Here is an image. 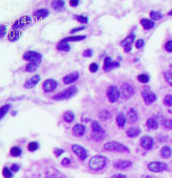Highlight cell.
<instances>
[{
	"instance_id": "obj_1",
	"label": "cell",
	"mask_w": 172,
	"mask_h": 178,
	"mask_svg": "<svg viewBox=\"0 0 172 178\" xmlns=\"http://www.w3.org/2000/svg\"><path fill=\"white\" fill-rule=\"evenodd\" d=\"M78 89L77 88V87L75 85H72L69 87L68 88H66L64 90L61 91L57 94H56L55 95L52 96V99L57 101L63 100H67L71 99L73 96H74L76 94L78 93Z\"/></svg>"
},
{
	"instance_id": "obj_2",
	"label": "cell",
	"mask_w": 172,
	"mask_h": 178,
	"mask_svg": "<svg viewBox=\"0 0 172 178\" xmlns=\"http://www.w3.org/2000/svg\"><path fill=\"white\" fill-rule=\"evenodd\" d=\"M107 165V159L103 155H96L89 161L90 168L95 171L103 169Z\"/></svg>"
},
{
	"instance_id": "obj_3",
	"label": "cell",
	"mask_w": 172,
	"mask_h": 178,
	"mask_svg": "<svg viewBox=\"0 0 172 178\" xmlns=\"http://www.w3.org/2000/svg\"><path fill=\"white\" fill-rule=\"evenodd\" d=\"M104 149L107 151L119 152V153H130L128 147L117 142H108L104 145Z\"/></svg>"
},
{
	"instance_id": "obj_4",
	"label": "cell",
	"mask_w": 172,
	"mask_h": 178,
	"mask_svg": "<svg viewBox=\"0 0 172 178\" xmlns=\"http://www.w3.org/2000/svg\"><path fill=\"white\" fill-rule=\"evenodd\" d=\"M106 96L108 100L111 103L117 102L121 96V92L117 86L111 85L108 88L106 91Z\"/></svg>"
},
{
	"instance_id": "obj_5",
	"label": "cell",
	"mask_w": 172,
	"mask_h": 178,
	"mask_svg": "<svg viewBox=\"0 0 172 178\" xmlns=\"http://www.w3.org/2000/svg\"><path fill=\"white\" fill-rule=\"evenodd\" d=\"M141 96L144 100V102L147 105L152 104L154 102H155L156 100V94L153 92L152 90H150L149 88H144L141 92Z\"/></svg>"
},
{
	"instance_id": "obj_6",
	"label": "cell",
	"mask_w": 172,
	"mask_h": 178,
	"mask_svg": "<svg viewBox=\"0 0 172 178\" xmlns=\"http://www.w3.org/2000/svg\"><path fill=\"white\" fill-rule=\"evenodd\" d=\"M32 22L31 17L29 16H25L23 17H21L19 19L16 20L14 23L12 24V29L14 30H19L20 29H22L23 28L29 25Z\"/></svg>"
},
{
	"instance_id": "obj_7",
	"label": "cell",
	"mask_w": 172,
	"mask_h": 178,
	"mask_svg": "<svg viewBox=\"0 0 172 178\" xmlns=\"http://www.w3.org/2000/svg\"><path fill=\"white\" fill-rule=\"evenodd\" d=\"M121 96L124 99H129L135 93V89L134 87L127 83H123L121 86Z\"/></svg>"
},
{
	"instance_id": "obj_8",
	"label": "cell",
	"mask_w": 172,
	"mask_h": 178,
	"mask_svg": "<svg viewBox=\"0 0 172 178\" xmlns=\"http://www.w3.org/2000/svg\"><path fill=\"white\" fill-rule=\"evenodd\" d=\"M150 170L155 173H160L167 169V165L163 162H152L148 165Z\"/></svg>"
},
{
	"instance_id": "obj_9",
	"label": "cell",
	"mask_w": 172,
	"mask_h": 178,
	"mask_svg": "<svg viewBox=\"0 0 172 178\" xmlns=\"http://www.w3.org/2000/svg\"><path fill=\"white\" fill-rule=\"evenodd\" d=\"M119 67H120V64L117 61H112V58L111 57H106L105 58L103 69L106 72H108Z\"/></svg>"
},
{
	"instance_id": "obj_10",
	"label": "cell",
	"mask_w": 172,
	"mask_h": 178,
	"mask_svg": "<svg viewBox=\"0 0 172 178\" xmlns=\"http://www.w3.org/2000/svg\"><path fill=\"white\" fill-rule=\"evenodd\" d=\"M58 86V83L57 81H56L54 79H48L43 83V89L44 90L45 92L50 93L53 92L57 88Z\"/></svg>"
},
{
	"instance_id": "obj_11",
	"label": "cell",
	"mask_w": 172,
	"mask_h": 178,
	"mask_svg": "<svg viewBox=\"0 0 172 178\" xmlns=\"http://www.w3.org/2000/svg\"><path fill=\"white\" fill-rule=\"evenodd\" d=\"M42 54L38 53L37 52L35 51H27L24 53L23 55V58L24 60L30 62L33 61H41L42 60Z\"/></svg>"
},
{
	"instance_id": "obj_12",
	"label": "cell",
	"mask_w": 172,
	"mask_h": 178,
	"mask_svg": "<svg viewBox=\"0 0 172 178\" xmlns=\"http://www.w3.org/2000/svg\"><path fill=\"white\" fill-rule=\"evenodd\" d=\"M72 150L81 160H85L87 158V151L83 146L79 145H72Z\"/></svg>"
},
{
	"instance_id": "obj_13",
	"label": "cell",
	"mask_w": 172,
	"mask_h": 178,
	"mask_svg": "<svg viewBox=\"0 0 172 178\" xmlns=\"http://www.w3.org/2000/svg\"><path fill=\"white\" fill-rule=\"evenodd\" d=\"M41 81V76L38 74L34 75L24 83L23 87L26 89H32L34 88Z\"/></svg>"
},
{
	"instance_id": "obj_14",
	"label": "cell",
	"mask_w": 172,
	"mask_h": 178,
	"mask_svg": "<svg viewBox=\"0 0 172 178\" xmlns=\"http://www.w3.org/2000/svg\"><path fill=\"white\" fill-rule=\"evenodd\" d=\"M132 162L129 160H116L113 163V166L115 169L119 170H124L129 168L132 166Z\"/></svg>"
},
{
	"instance_id": "obj_15",
	"label": "cell",
	"mask_w": 172,
	"mask_h": 178,
	"mask_svg": "<svg viewBox=\"0 0 172 178\" xmlns=\"http://www.w3.org/2000/svg\"><path fill=\"white\" fill-rule=\"evenodd\" d=\"M140 145H141L143 148L147 150H150L153 147L154 140L152 138H151L150 136H143L141 140H140Z\"/></svg>"
},
{
	"instance_id": "obj_16",
	"label": "cell",
	"mask_w": 172,
	"mask_h": 178,
	"mask_svg": "<svg viewBox=\"0 0 172 178\" xmlns=\"http://www.w3.org/2000/svg\"><path fill=\"white\" fill-rule=\"evenodd\" d=\"M80 77V74L78 72H73L71 73H69V74L66 75L62 79L63 83L65 85H69L71 83L78 81Z\"/></svg>"
},
{
	"instance_id": "obj_17",
	"label": "cell",
	"mask_w": 172,
	"mask_h": 178,
	"mask_svg": "<svg viewBox=\"0 0 172 178\" xmlns=\"http://www.w3.org/2000/svg\"><path fill=\"white\" fill-rule=\"evenodd\" d=\"M72 133L76 137H81L86 133V127L82 124H76L72 129Z\"/></svg>"
},
{
	"instance_id": "obj_18",
	"label": "cell",
	"mask_w": 172,
	"mask_h": 178,
	"mask_svg": "<svg viewBox=\"0 0 172 178\" xmlns=\"http://www.w3.org/2000/svg\"><path fill=\"white\" fill-rule=\"evenodd\" d=\"M50 15V12L46 8H41L37 10L33 13V16L37 20H41L45 19Z\"/></svg>"
},
{
	"instance_id": "obj_19",
	"label": "cell",
	"mask_w": 172,
	"mask_h": 178,
	"mask_svg": "<svg viewBox=\"0 0 172 178\" xmlns=\"http://www.w3.org/2000/svg\"><path fill=\"white\" fill-rule=\"evenodd\" d=\"M52 8H53L55 11L61 12L65 9V2L61 1V0H57V1H53L52 2Z\"/></svg>"
},
{
	"instance_id": "obj_20",
	"label": "cell",
	"mask_w": 172,
	"mask_h": 178,
	"mask_svg": "<svg viewBox=\"0 0 172 178\" xmlns=\"http://www.w3.org/2000/svg\"><path fill=\"white\" fill-rule=\"evenodd\" d=\"M127 119L129 123H134L138 120L139 115L135 109L132 108L128 111L127 114Z\"/></svg>"
},
{
	"instance_id": "obj_21",
	"label": "cell",
	"mask_w": 172,
	"mask_h": 178,
	"mask_svg": "<svg viewBox=\"0 0 172 178\" xmlns=\"http://www.w3.org/2000/svg\"><path fill=\"white\" fill-rule=\"evenodd\" d=\"M135 38L136 37L134 34H129L127 37H125L124 39H123L121 41L120 45L124 48L125 46H129V45H132L134 41L135 40Z\"/></svg>"
},
{
	"instance_id": "obj_22",
	"label": "cell",
	"mask_w": 172,
	"mask_h": 178,
	"mask_svg": "<svg viewBox=\"0 0 172 178\" xmlns=\"http://www.w3.org/2000/svg\"><path fill=\"white\" fill-rule=\"evenodd\" d=\"M41 62V61H37L29 63V64L26 65V71L27 72H34L37 71L38 67H39Z\"/></svg>"
},
{
	"instance_id": "obj_23",
	"label": "cell",
	"mask_w": 172,
	"mask_h": 178,
	"mask_svg": "<svg viewBox=\"0 0 172 178\" xmlns=\"http://www.w3.org/2000/svg\"><path fill=\"white\" fill-rule=\"evenodd\" d=\"M116 123H117V126L120 128H123L125 125L126 123V117L123 112H120L117 114L116 117Z\"/></svg>"
},
{
	"instance_id": "obj_24",
	"label": "cell",
	"mask_w": 172,
	"mask_h": 178,
	"mask_svg": "<svg viewBox=\"0 0 172 178\" xmlns=\"http://www.w3.org/2000/svg\"><path fill=\"white\" fill-rule=\"evenodd\" d=\"M86 38V35H78V36H70L66 37L65 39H62L61 41L63 42H76V41H80L85 40Z\"/></svg>"
},
{
	"instance_id": "obj_25",
	"label": "cell",
	"mask_w": 172,
	"mask_h": 178,
	"mask_svg": "<svg viewBox=\"0 0 172 178\" xmlns=\"http://www.w3.org/2000/svg\"><path fill=\"white\" fill-rule=\"evenodd\" d=\"M106 131L104 130H102L100 132H96V133H93V132H92L91 136H92V138L95 141L101 142L104 140L105 138H106Z\"/></svg>"
},
{
	"instance_id": "obj_26",
	"label": "cell",
	"mask_w": 172,
	"mask_h": 178,
	"mask_svg": "<svg viewBox=\"0 0 172 178\" xmlns=\"http://www.w3.org/2000/svg\"><path fill=\"white\" fill-rule=\"evenodd\" d=\"M140 23L141 24V26L143 27V28L145 30H150L154 28L155 23L153 22L152 20H150L148 19H142L140 22Z\"/></svg>"
},
{
	"instance_id": "obj_27",
	"label": "cell",
	"mask_w": 172,
	"mask_h": 178,
	"mask_svg": "<svg viewBox=\"0 0 172 178\" xmlns=\"http://www.w3.org/2000/svg\"><path fill=\"white\" fill-rule=\"evenodd\" d=\"M63 119L67 123H71L75 119V114L72 111H66L63 114Z\"/></svg>"
},
{
	"instance_id": "obj_28",
	"label": "cell",
	"mask_w": 172,
	"mask_h": 178,
	"mask_svg": "<svg viewBox=\"0 0 172 178\" xmlns=\"http://www.w3.org/2000/svg\"><path fill=\"white\" fill-rule=\"evenodd\" d=\"M141 130H140L139 128H136V127H132V128H130L128 130L126 131V134L130 138H135L136 137V136L139 135V134H141Z\"/></svg>"
},
{
	"instance_id": "obj_29",
	"label": "cell",
	"mask_w": 172,
	"mask_h": 178,
	"mask_svg": "<svg viewBox=\"0 0 172 178\" xmlns=\"http://www.w3.org/2000/svg\"><path fill=\"white\" fill-rule=\"evenodd\" d=\"M57 49L59 51L61 52H69L71 50V47L67 42H63L61 41L57 45Z\"/></svg>"
},
{
	"instance_id": "obj_30",
	"label": "cell",
	"mask_w": 172,
	"mask_h": 178,
	"mask_svg": "<svg viewBox=\"0 0 172 178\" xmlns=\"http://www.w3.org/2000/svg\"><path fill=\"white\" fill-rule=\"evenodd\" d=\"M147 127L150 130H157L159 127V123L154 118H150L146 122Z\"/></svg>"
},
{
	"instance_id": "obj_31",
	"label": "cell",
	"mask_w": 172,
	"mask_h": 178,
	"mask_svg": "<svg viewBox=\"0 0 172 178\" xmlns=\"http://www.w3.org/2000/svg\"><path fill=\"white\" fill-rule=\"evenodd\" d=\"M20 33L19 30H12L10 31L8 37V39L11 41V42H14V41H16L19 39V38L20 37Z\"/></svg>"
},
{
	"instance_id": "obj_32",
	"label": "cell",
	"mask_w": 172,
	"mask_h": 178,
	"mask_svg": "<svg viewBox=\"0 0 172 178\" xmlns=\"http://www.w3.org/2000/svg\"><path fill=\"white\" fill-rule=\"evenodd\" d=\"M172 154V151L169 146H163L160 150V155L163 158H169Z\"/></svg>"
},
{
	"instance_id": "obj_33",
	"label": "cell",
	"mask_w": 172,
	"mask_h": 178,
	"mask_svg": "<svg viewBox=\"0 0 172 178\" xmlns=\"http://www.w3.org/2000/svg\"><path fill=\"white\" fill-rule=\"evenodd\" d=\"M91 130H92V132H93V133H96V132H100L104 130V129L101 127L100 124L97 120H94L91 123Z\"/></svg>"
},
{
	"instance_id": "obj_34",
	"label": "cell",
	"mask_w": 172,
	"mask_h": 178,
	"mask_svg": "<svg viewBox=\"0 0 172 178\" xmlns=\"http://www.w3.org/2000/svg\"><path fill=\"white\" fill-rule=\"evenodd\" d=\"M22 153V151L19 146H13V147L11 148L10 149V155H11L12 157H19Z\"/></svg>"
},
{
	"instance_id": "obj_35",
	"label": "cell",
	"mask_w": 172,
	"mask_h": 178,
	"mask_svg": "<svg viewBox=\"0 0 172 178\" xmlns=\"http://www.w3.org/2000/svg\"><path fill=\"white\" fill-rule=\"evenodd\" d=\"M10 106L11 105L10 104H6L1 107V109H0V119H2L6 116V114L8 112Z\"/></svg>"
},
{
	"instance_id": "obj_36",
	"label": "cell",
	"mask_w": 172,
	"mask_h": 178,
	"mask_svg": "<svg viewBox=\"0 0 172 178\" xmlns=\"http://www.w3.org/2000/svg\"><path fill=\"white\" fill-rule=\"evenodd\" d=\"M99 116L101 120L106 121L108 119H110L111 115V113L108 110H103L100 113Z\"/></svg>"
},
{
	"instance_id": "obj_37",
	"label": "cell",
	"mask_w": 172,
	"mask_h": 178,
	"mask_svg": "<svg viewBox=\"0 0 172 178\" xmlns=\"http://www.w3.org/2000/svg\"><path fill=\"white\" fill-rule=\"evenodd\" d=\"M74 19L78 21V22L82 24H86L88 22H89V17L84 16V15H74L73 16Z\"/></svg>"
},
{
	"instance_id": "obj_38",
	"label": "cell",
	"mask_w": 172,
	"mask_h": 178,
	"mask_svg": "<svg viewBox=\"0 0 172 178\" xmlns=\"http://www.w3.org/2000/svg\"><path fill=\"white\" fill-rule=\"evenodd\" d=\"M150 16L151 19L153 20H159L163 18V15L160 13L158 11H154V10H152L150 13Z\"/></svg>"
},
{
	"instance_id": "obj_39",
	"label": "cell",
	"mask_w": 172,
	"mask_h": 178,
	"mask_svg": "<svg viewBox=\"0 0 172 178\" xmlns=\"http://www.w3.org/2000/svg\"><path fill=\"white\" fill-rule=\"evenodd\" d=\"M39 147V145L37 142H30L28 145H27V149H28L30 152H34Z\"/></svg>"
},
{
	"instance_id": "obj_40",
	"label": "cell",
	"mask_w": 172,
	"mask_h": 178,
	"mask_svg": "<svg viewBox=\"0 0 172 178\" xmlns=\"http://www.w3.org/2000/svg\"><path fill=\"white\" fill-rule=\"evenodd\" d=\"M137 79H138V81L142 83H148L150 81V76L145 74H139L137 76Z\"/></svg>"
},
{
	"instance_id": "obj_41",
	"label": "cell",
	"mask_w": 172,
	"mask_h": 178,
	"mask_svg": "<svg viewBox=\"0 0 172 178\" xmlns=\"http://www.w3.org/2000/svg\"><path fill=\"white\" fill-rule=\"evenodd\" d=\"M163 103L165 104L166 106L168 107H172V95L171 94H168L164 98Z\"/></svg>"
},
{
	"instance_id": "obj_42",
	"label": "cell",
	"mask_w": 172,
	"mask_h": 178,
	"mask_svg": "<svg viewBox=\"0 0 172 178\" xmlns=\"http://www.w3.org/2000/svg\"><path fill=\"white\" fill-rule=\"evenodd\" d=\"M163 126L167 129V130H172V120L171 119H165L162 121Z\"/></svg>"
},
{
	"instance_id": "obj_43",
	"label": "cell",
	"mask_w": 172,
	"mask_h": 178,
	"mask_svg": "<svg viewBox=\"0 0 172 178\" xmlns=\"http://www.w3.org/2000/svg\"><path fill=\"white\" fill-rule=\"evenodd\" d=\"M164 76L165 78L166 79V81L169 83L170 85H172V71L169 70L167 71L166 72H165Z\"/></svg>"
},
{
	"instance_id": "obj_44",
	"label": "cell",
	"mask_w": 172,
	"mask_h": 178,
	"mask_svg": "<svg viewBox=\"0 0 172 178\" xmlns=\"http://www.w3.org/2000/svg\"><path fill=\"white\" fill-rule=\"evenodd\" d=\"M2 174H3V177L6 178H10L12 176L11 170H10L8 168H7V167H4V168L3 169Z\"/></svg>"
},
{
	"instance_id": "obj_45",
	"label": "cell",
	"mask_w": 172,
	"mask_h": 178,
	"mask_svg": "<svg viewBox=\"0 0 172 178\" xmlns=\"http://www.w3.org/2000/svg\"><path fill=\"white\" fill-rule=\"evenodd\" d=\"M89 68L91 73H96L97 72L98 69H99V65H98L96 63H92V64L89 65Z\"/></svg>"
},
{
	"instance_id": "obj_46",
	"label": "cell",
	"mask_w": 172,
	"mask_h": 178,
	"mask_svg": "<svg viewBox=\"0 0 172 178\" xmlns=\"http://www.w3.org/2000/svg\"><path fill=\"white\" fill-rule=\"evenodd\" d=\"M82 55H83V57H86V58L87 57H89V58L91 57L93 55V50L91 48H88L83 52Z\"/></svg>"
},
{
	"instance_id": "obj_47",
	"label": "cell",
	"mask_w": 172,
	"mask_h": 178,
	"mask_svg": "<svg viewBox=\"0 0 172 178\" xmlns=\"http://www.w3.org/2000/svg\"><path fill=\"white\" fill-rule=\"evenodd\" d=\"M7 26L6 25H1L0 26V38H3L6 34Z\"/></svg>"
},
{
	"instance_id": "obj_48",
	"label": "cell",
	"mask_w": 172,
	"mask_h": 178,
	"mask_svg": "<svg viewBox=\"0 0 172 178\" xmlns=\"http://www.w3.org/2000/svg\"><path fill=\"white\" fill-rule=\"evenodd\" d=\"M85 29H86V26H79V27L75 28H73L72 30H70L69 33L70 34H74V33L80 32V31H82V30H85Z\"/></svg>"
},
{
	"instance_id": "obj_49",
	"label": "cell",
	"mask_w": 172,
	"mask_h": 178,
	"mask_svg": "<svg viewBox=\"0 0 172 178\" xmlns=\"http://www.w3.org/2000/svg\"><path fill=\"white\" fill-rule=\"evenodd\" d=\"M65 153V150L64 149H61L59 148H56L54 149V155L57 157V158H59L62 153Z\"/></svg>"
},
{
	"instance_id": "obj_50",
	"label": "cell",
	"mask_w": 172,
	"mask_h": 178,
	"mask_svg": "<svg viewBox=\"0 0 172 178\" xmlns=\"http://www.w3.org/2000/svg\"><path fill=\"white\" fill-rule=\"evenodd\" d=\"M143 45H144V40L141 39H138L137 41H136V42L135 43V46L137 49L141 48Z\"/></svg>"
},
{
	"instance_id": "obj_51",
	"label": "cell",
	"mask_w": 172,
	"mask_h": 178,
	"mask_svg": "<svg viewBox=\"0 0 172 178\" xmlns=\"http://www.w3.org/2000/svg\"><path fill=\"white\" fill-rule=\"evenodd\" d=\"M165 49L167 52H172V41H170L165 45Z\"/></svg>"
},
{
	"instance_id": "obj_52",
	"label": "cell",
	"mask_w": 172,
	"mask_h": 178,
	"mask_svg": "<svg viewBox=\"0 0 172 178\" xmlns=\"http://www.w3.org/2000/svg\"><path fill=\"white\" fill-rule=\"evenodd\" d=\"M70 162H71V160H70L68 158H63L62 160V161H61V164H62V166H67L69 165Z\"/></svg>"
},
{
	"instance_id": "obj_53",
	"label": "cell",
	"mask_w": 172,
	"mask_h": 178,
	"mask_svg": "<svg viewBox=\"0 0 172 178\" xmlns=\"http://www.w3.org/2000/svg\"><path fill=\"white\" fill-rule=\"evenodd\" d=\"M79 3L80 1H78V0H71V1H69V4L72 7H77L79 5Z\"/></svg>"
},
{
	"instance_id": "obj_54",
	"label": "cell",
	"mask_w": 172,
	"mask_h": 178,
	"mask_svg": "<svg viewBox=\"0 0 172 178\" xmlns=\"http://www.w3.org/2000/svg\"><path fill=\"white\" fill-rule=\"evenodd\" d=\"M11 170L13 172H17L19 170V166L17 164H12L11 166Z\"/></svg>"
},
{
	"instance_id": "obj_55",
	"label": "cell",
	"mask_w": 172,
	"mask_h": 178,
	"mask_svg": "<svg viewBox=\"0 0 172 178\" xmlns=\"http://www.w3.org/2000/svg\"><path fill=\"white\" fill-rule=\"evenodd\" d=\"M111 178H126V176L124 174H116V175L112 176Z\"/></svg>"
},
{
	"instance_id": "obj_56",
	"label": "cell",
	"mask_w": 172,
	"mask_h": 178,
	"mask_svg": "<svg viewBox=\"0 0 172 178\" xmlns=\"http://www.w3.org/2000/svg\"><path fill=\"white\" fill-rule=\"evenodd\" d=\"M168 15H172V10H171V11L168 13Z\"/></svg>"
}]
</instances>
